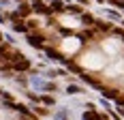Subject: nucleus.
Masks as SVG:
<instances>
[{"mask_svg": "<svg viewBox=\"0 0 124 120\" xmlns=\"http://www.w3.org/2000/svg\"><path fill=\"white\" fill-rule=\"evenodd\" d=\"M84 64H86L88 69H103V64H105V60H103V56L101 54H96V51H90V54H86L84 56Z\"/></svg>", "mask_w": 124, "mask_h": 120, "instance_id": "obj_1", "label": "nucleus"}, {"mask_svg": "<svg viewBox=\"0 0 124 120\" xmlns=\"http://www.w3.org/2000/svg\"><path fill=\"white\" fill-rule=\"evenodd\" d=\"M77 47H79L77 39H66V41H64V45H62V49H64L66 54H73V51H75Z\"/></svg>", "mask_w": 124, "mask_h": 120, "instance_id": "obj_2", "label": "nucleus"}, {"mask_svg": "<svg viewBox=\"0 0 124 120\" xmlns=\"http://www.w3.org/2000/svg\"><path fill=\"white\" fill-rule=\"evenodd\" d=\"M105 49H107V51H116V49H118V45H116V41H107V45H105Z\"/></svg>", "mask_w": 124, "mask_h": 120, "instance_id": "obj_3", "label": "nucleus"}]
</instances>
